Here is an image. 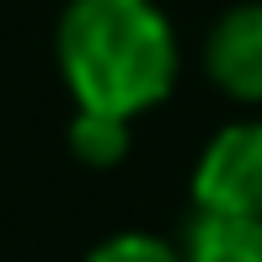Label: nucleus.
Wrapping results in <instances>:
<instances>
[{"label": "nucleus", "instance_id": "1", "mask_svg": "<svg viewBox=\"0 0 262 262\" xmlns=\"http://www.w3.org/2000/svg\"><path fill=\"white\" fill-rule=\"evenodd\" d=\"M54 49L70 97L86 113L134 123L177 86V32L156 0H70Z\"/></svg>", "mask_w": 262, "mask_h": 262}, {"label": "nucleus", "instance_id": "2", "mask_svg": "<svg viewBox=\"0 0 262 262\" xmlns=\"http://www.w3.org/2000/svg\"><path fill=\"white\" fill-rule=\"evenodd\" d=\"M198 214H246L262 220V118L225 123L193 166Z\"/></svg>", "mask_w": 262, "mask_h": 262}, {"label": "nucleus", "instance_id": "3", "mask_svg": "<svg viewBox=\"0 0 262 262\" xmlns=\"http://www.w3.org/2000/svg\"><path fill=\"white\" fill-rule=\"evenodd\" d=\"M209 80L235 102H262V0L225 11L204 43Z\"/></svg>", "mask_w": 262, "mask_h": 262}, {"label": "nucleus", "instance_id": "4", "mask_svg": "<svg viewBox=\"0 0 262 262\" xmlns=\"http://www.w3.org/2000/svg\"><path fill=\"white\" fill-rule=\"evenodd\" d=\"M182 262H262V220H246V214H198L187 225Z\"/></svg>", "mask_w": 262, "mask_h": 262}, {"label": "nucleus", "instance_id": "5", "mask_svg": "<svg viewBox=\"0 0 262 262\" xmlns=\"http://www.w3.org/2000/svg\"><path fill=\"white\" fill-rule=\"evenodd\" d=\"M70 145L86 166H113L128 156V118H113V113H86L75 107V128H70Z\"/></svg>", "mask_w": 262, "mask_h": 262}, {"label": "nucleus", "instance_id": "6", "mask_svg": "<svg viewBox=\"0 0 262 262\" xmlns=\"http://www.w3.org/2000/svg\"><path fill=\"white\" fill-rule=\"evenodd\" d=\"M86 262H182V252L150 230H123V235H107Z\"/></svg>", "mask_w": 262, "mask_h": 262}]
</instances>
